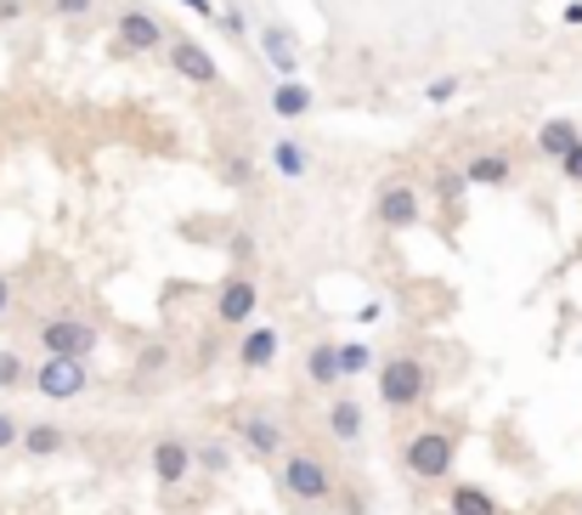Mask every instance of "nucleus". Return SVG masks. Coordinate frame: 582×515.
Listing matches in <instances>:
<instances>
[{
  "mask_svg": "<svg viewBox=\"0 0 582 515\" xmlns=\"http://www.w3.org/2000/svg\"><path fill=\"white\" fill-rule=\"evenodd\" d=\"M430 391H435V374H430L424 357L396 351V357H384V362H379V402L391 408V413H408V408L430 402Z\"/></svg>",
  "mask_w": 582,
  "mask_h": 515,
  "instance_id": "obj_1",
  "label": "nucleus"
},
{
  "mask_svg": "<svg viewBox=\"0 0 582 515\" xmlns=\"http://www.w3.org/2000/svg\"><path fill=\"white\" fill-rule=\"evenodd\" d=\"M402 464H408V476H419V482H447V476H453V464H458V442H453V431H442V425L413 431V437L402 442Z\"/></svg>",
  "mask_w": 582,
  "mask_h": 515,
  "instance_id": "obj_2",
  "label": "nucleus"
},
{
  "mask_svg": "<svg viewBox=\"0 0 582 515\" xmlns=\"http://www.w3.org/2000/svg\"><path fill=\"white\" fill-rule=\"evenodd\" d=\"M34 346H40L45 357H74V362H91V351L103 346V335H96V323H91V317L57 312V317H45V323H40Z\"/></svg>",
  "mask_w": 582,
  "mask_h": 515,
  "instance_id": "obj_3",
  "label": "nucleus"
},
{
  "mask_svg": "<svg viewBox=\"0 0 582 515\" xmlns=\"http://www.w3.org/2000/svg\"><path fill=\"white\" fill-rule=\"evenodd\" d=\"M277 487L295 498V504H328L334 498V471H328L317 453H283Z\"/></svg>",
  "mask_w": 582,
  "mask_h": 515,
  "instance_id": "obj_4",
  "label": "nucleus"
},
{
  "mask_svg": "<svg viewBox=\"0 0 582 515\" xmlns=\"http://www.w3.org/2000/svg\"><path fill=\"white\" fill-rule=\"evenodd\" d=\"M29 386H34V397H45V402H74V397L91 391V368L74 362V357H45V362L34 368Z\"/></svg>",
  "mask_w": 582,
  "mask_h": 515,
  "instance_id": "obj_5",
  "label": "nucleus"
},
{
  "mask_svg": "<svg viewBox=\"0 0 582 515\" xmlns=\"http://www.w3.org/2000/svg\"><path fill=\"white\" fill-rule=\"evenodd\" d=\"M419 216H424V199H419V187H408V181H391V187H379L373 193V221L384 232H413Z\"/></svg>",
  "mask_w": 582,
  "mask_h": 515,
  "instance_id": "obj_6",
  "label": "nucleus"
},
{
  "mask_svg": "<svg viewBox=\"0 0 582 515\" xmlns=\"http://www.w3.org/2000/svg\"><path fill=\"white\" fill-rule=\"evenodd\" d=\"M165 57H170V69H176V74H181L187 85H199V91L221 85V63H215V57L204 52V45H199V40H192V34H176Z\"/></svg>",
  "mask_w": 582,
  "mask_h": 515,
  "instance_id": "obj_7",
  "label": "nucleus"
},
{
  "mask_svg": "<svg viewBox=\"0 0 582 515\" xmlns=\"http://www.w3.org/2000/svg\"><path fill=\"white\" fill-rule=\"evenodd\" d=\"M170 40L176 34L154 12H141V7L119 12V52H170Z\"/></svg>",
  "mask_w": 582,
  "mask_h": 515,
  "instance_id": "obj_8",
  "label": "nucleus"
},
{
  "mask_svg": "<svg viewBox=\"0 0 582 515\" xmlns=\"http://www.w3.org/2000/svg\"><path fill=\"white\" fill-rule=\"evenodd\" d=\"M192 471H199V459H192V442L176 437V431H165V437L154 442V482H159V487H181Z\"/></svg>",
  "mask_w": 582,
  "mask_h": 515,
  "instance_id": "obj_9",
  "label": "nucleus"
},
{
  "mask_svg": "<svg viewBox=\"0 0 582 515\" xmlns=\"http://www.w3.org/2000/svg\"><path fill=\"white\" fill-rule=\"evenodd\" d=\"M261 312V290L250 284V277H226L221 295H215V317L226 323V329H244V323H255Z\"/></svg>",
  "mask_w": 582,
  "mask_h": 515,
  "instance_id": "obj_10",
  "label": "nucleus"
},
{
  "mask_svg": "<svg viewBox=\"0 0 582 515\" xmlns=\"http://www.w3.org/2000/svg\"><path fill=\"white\" fill-rule=\"evenodd\" d=\"M255 40H261V57L272 63L277 80H300V45H295V34H288L283 23H261Z\"/></svg>",
  "mask_w": 582,
  "mask_h": 515,
  "instance_id": "obj_11",
  "label": "nucleus"
},
{
  "mask_svg": "<svg viewBox=\"0 0 582 515\" xmlns=\"http://www.w3.org/2000/svg\"><path fill=\"white\" fill-rule=\"evenodd\" d=\"M237 442H244L255 459H283V419L244 413V419H237Z\"/></svg>",
  "mask_w": 582,
  "mask_h": 515,
  "instance_id": "obj_12",
  "label": "nucleus"
},
{
  "mask_svg": "<svg viewBox=\"0 0 582 515\" xmlns=\"http://www.w3.org/2000/svg\"><path fill=\"white\" fill-rule=\"evenodd\" d=\"M277 357H283V335H277V329H266V323H255V329H244V340H237V368H250V374H266Z\"/></svg>",
  "mask_w": 582,
  "mask_h": 515,
  "instance_id": "obj_13",
  "label": "nucleus"
},
{
  "mask_svg": "<svg viewBox=\"0 0 582 515\" xmlns=\"http://www.w3.org/2000/svg\"><path fill=\"white\" fill-rule=\"evenodd\" d=\"M306 380L311 391H339L346 386V362H339V340H317L306 351Z\"/></svg>",
  "mask_w": 582,
  "mask_h": 515,
  "instance_id": "obj_14",
  "label": "nucleus"
},
{
  "mask_svg": "<svg viewBox=\"0 0 582 515\" xmlns=\"http://www.w3.org/2000/svg\"><path fill=\"white\" fill-rule=\"evenodd\" d=\"M362 425H368V419H362V402L357 397H334L328 402V437L339 448H357L362 442Z\"/></svg>",
  "mask_w": 582,
  "mask_h": 515,
  "instance_id": "obj_15",
  "label": "nucleus"
},
{
  "mask_svg": "<svg viewBox=\"0 0 582 515\" xmlns=\"http://www.w3.org/2000/svg\"><path fill=\"white\" fill-rule=\"evenodd\" d=\"M266 170H272V176H283V181H306V170H311L306 143H295V136H277L272 154H266Z\"/></svg>",
  "mask_w": 582,
  "mask_h": 515,
  "instance_id": "obj_16",
  "label": "nucleus"
},
{
  "mask_svg": "<svg viewBox=\"0 0 582 515\" xmlns=\"http://www.w3.org/2000/svg\"><path fill=\"white\" fill-rule=\"evenodd\" d=\"M515 159L509 154H475L469 165H464V181L469 187H515Z\"/></svg>",
  "mask_w": 582,
  "mask_h": 515,
  "instance_id": "obj_17",
  "label": "nucleus"
},
{
  "mask_svg": "<svg viewBox=\"0 0 582 515\" xmlns=\"http://www.w3.org/2000/svg\"><path fill=\"white\" fill-rule=\"evenodd\" d=\"M311 108H317V91L306 80H277L272 85V114L277 119H306Z\"/></svg>",
  "mask_w": 582,
  "mask_h": 515,
  "instance_id": "obj_18",
  "label": "nucleus"
},
{
  "mask_svg": "<svg viewBox=\"0 0 582 515\" xmlns=\"http://www.w3.org/2000/svg\"><path fill=\"white\" fill-rule=\"evenodd\" d=\"M571 148H582L576 119H543V125H538V154H543V159H554V165H560Z\"/></svg>",
  "mask_w": 582,
  "mask_h": 515,
  "instance_id": "obj_19",
  "label": "nucleus"
},
{
  "mask_svg": "<svg viewBox=\"0 0 582 515\" xmlns=\"http://www.w3.org/2000/svg\"><path fill=\"white\" fill-rule=\"evenodd\" d=\"M63 448H68V431L52 425V419H40V425L23 431V453H29V459H57Z\"/></svg>",
  "mask_w": 582,
  "mask_h": 515,
  "instance_id": "obj_20",
  "label": "nucleus"
},
{
  "mask_svg": "<svg viewBox=\"0 0 582 515\" xmlns=\"http://www.w3.org/2000/svg\"><path fill=\"white\" fill-rule=\"evenodd\" d=\"M447 504H453V515H498V498L487 487H475V482H453Z\"/></svg>",
  "mask_w": 582,
  "mask_h": 515,
  "instance_id": "obj_21",
  "label": "nucleus"
},
{
  "mask_svg": "<svg viewBox=\"0 0 582 515\" xmlns=\"http://www.w3.org/2000/svg\"><path fill=\"white\" fill-rule=\"evenodd\" d=\"M339 362H346V380H362V374H373V346L368 340H339Z\"/></svg>",
  "mask_w": 582,
  "mask_h": 515,
  "instance_id": "obj_22",
  "label": "nucleus"
},
{
  "mask_svg": "<svg viewBox=\"0 0 582 515\" xmlns=\"http://www.w3.org/2000/svg\"><path fill=\"white\" fill-rule=\"evenodd\" d=\"M34 374H29V362L12 351V346H0V391H18V386H29Z\"/></svg>",
  "mask_w": 582,
  "mask_h": 515,
  "instance_id": "obj_23",
  "label": "nucleus"
},
{
  "mask_svg": "<svg viewBox=\"0 0 582 515\" xmlns=\"http://www.w3.org/2000/svg\"><path fill=\"white\" fill-rule=\"evenodd\" d=\"M192 459H199V471H210V476H221L226 471V464H232V453H226V442H199V448H192Z\"/></svg>",
  "mask_w": 582,
  "mask_h": 515,
  "instance_id": "obj_24",
  "label": "nucleus"
},
{
  "mask_svg": "<svg viewBox=\"0 0 582 515\" xmlns=\"http://www.w3.org/2000/svg\"><path fill=\"white\" fill-rule=\"evenodd\" d=\"M458 91H464V74H442V80L424 85V97H430V103H453Z\"/></svg>",
  "mask_w": 582,
  "mask_h": 515,
  "instance_id": "obj_25",
  "label": "nucleus"
},
{
  "mask_svg": "<svg viewBox=\"0 0 582 515\" xmlns=\"http://www.w3.org/2000/svg\"><path fill=\"white\" fill-rule=\"evenodd\" d=\"M165 362H170V346H148V351L136 357V380H148V374H159Z\"/></svg>",
  "mask_w": 582,
  "mask_h": 515,
  "instance_id": "obj_26",
  "label": "nucleus"
},
{
  "mask_svg": "<svg viewBox=\"0 0 582 515\" xmlns=\"http://www.w3.org/2000/svg\"><path fill=\"white\" fill-rule=\"evenodd\" d=\"M23 431H29V425H18V419H12L7 408H0V453H12V448H23Z\"/></svg>",
  "mask_w": 582,
  "mask_h": 515,
  "instance_id": "obj_27",
  "label": "nucleus"
},
{
  "mask_svg": "<svg viewBox=\"0 0 582 515\" xmlns=\"http://www.w3.org/2000/svg\"><path fill=\"white\" fill-rule=\"evenodd\" d=\"M226 255H232V261H250V255H255V239H250V232H232V239H226Z\"/></svg>",
  "mask_w": 582,
  "mask_h": 515,
  "instance_id": "obj_28",
  "label": "nucleus"
},
{
  "mask_svg": "<svg viewBox=\"0 0 582 515\" xmlns=\"http://www.w3.org/2000/svg\"><path fill=\"white\" fill-rule=\"evenodd\" d=\"M221 29L237 40V34H250V18H244V7H232V12H221Z\"/></svg>",
  "mask_w": 582,
  "mask_h": 515,
  "instance_id": "obj_29",
  "label": "nucleus"
},
{
  "mask_svg": "<svg viewBox=\"0 0 582 515\" xmlns=\"http://www.w3.org/2000/svg\"><path fill=\"white\" fill-rule=\"evenodd\" d=\"M560 176H565L571 187H582V148H571V154L560 159Z\"/></svg>",
  "mask_w": 582,
  "mask_h": 515,
  "instance_id": "obj_30",
  "label": "nucleus"
},
{
  "mask_svg": "<svg viewBox=\"0 0 582 515\" xmlns=\"http://www.w3.org/2000/svg\"><path fill=\"white\" fill-rule=\"evenodd\" d=\"M91 7H96V0H52V12H57V18H85Z\"/></svg>",
  "mask_w": 582,
  "mask_h": 515,
  "instance_id": "obj_31",
  "label": "nucleus"
},
{
  "mask_svg": "<svg viewBox=\"0 0 582 515\" xmlns=\"http://www.w3.org/2000/svg\"><path fill=\"white\" fill-rule=\"evenodd\" d=\"M226 176H232L237 187H250V181H255V165H250V159H232V170H226Z\"/></svg>",
  "mask_w": 582,
  "mask_h": 515,
  "instance_id": "obj_32",
  "label": "nucleus"
},
{
  "mask_svg": "<svg viewBox=\"0 0 582 515\" xmlns=\"http://www.w3.org/2000/svg\"><path fill=\"white\" fill-rule=\"evenodd\" d=\"M29 12V0H0V23H18Z\"/></svg>",
  "mask_w": 582,
  "mask_h": 515,
  "instance_id": "obj_33",
  "label": "nucleus"
},
{
  "mask_svg": "<svg viewBox=\"0 0 582 515\" xmlns=\"http://www.w3.org/2000/svg\"><path fill=\"white\" fill-rule=\"evenodd\" d=\"M181 7H187V12H199V18H221V12H215V0H181Z\"/></svg>",
  "mask_w": 582,
  "mask_h": 515,
  "instance_id": "obj_34",
  "label": "nucleus"
},
{
  "mask_svg": "<svg viewBox=\"0 0 582 515\" xmlns=\"http://www.w3.org/2000/svg\"><path fill=\"white\" fill-rule=\"evenodd\" d=\"M7 312H12V277L0 272V317H7Z\"/></svg>",
  "mask_w": 582,
  "mask_h": 515,
  "instance_id": "obj_35",
  "label": "nucleus"
},
{
  "mask_svg": "<svg viewBox=\"0 0 582 515\" xmlns=\"http://www.w3.org/2000/svg\"><path fill=\"white\" fill-rule=\"evenodd\" d=\"M565 23H571V29H582V0H571V7H565Z\"/></svg>",
  "mask_w": 582,
  "mask_h": 515,
  "instance_id": "obj_36",
  "label": "nucleus"
},
{
  "mask_svg": "<svg viewBox=\"0 0 582 515\" xmlns=\"http://www.w3.org/2000/svg\"><path fill=\"white\" fill-rule=\"evenodd\" d=\"M576 515H582V504H576Z\"/></svg>",
  "mask_w": 582,
  "mask_h": 515,
  "instance_id": "obj_37",
  "label": "nucleus"
}]
</instances>
